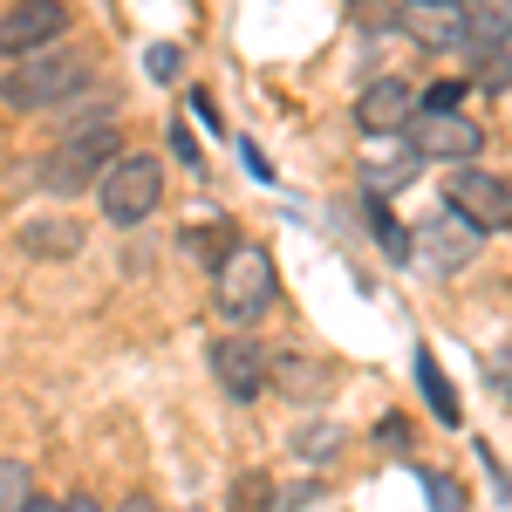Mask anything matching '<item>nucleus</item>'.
<instances>
[{"mask_svg":"<svg viewBox=\"0 0 512 512\" xmlns=\"http://www.w3.org/2000/svg\"><path fill=\"white\" fill-rule=\"evenodd\" d=\"M472 82H478V89H492V96H499V89H512V41H506V48H478Z\"/></svg>","mask_w":512,"mask_h":512,"instance_id":"obj_18","label":"nucleus"},{"mask_svg":"<svg viewBox=\"0 0 512 512\" xmlns=\"http://www.w3.org/2000/svg\"><path fill=\"white\" fill-rule=\"evenodd\" d=\"M396 28L417 41V48H437V55H465L472 48V21H465L458 0H403V21Z\"/></svg>","mask_w":512,"mask_h":512,"instance_id":"obj_9","label":"nucleus"},{"mask_svg":"<svg viewBox=\"0 0 512 512\" xmlns=\"http://www.w3.org/2000/svg\"><path fill=\"white\" fill-rule=\"evenodd\" d=\"M417 171H424V158L403 144V130H396V137H369V151H362V192L390 198V192H403Z\"/></svg>","mask_w":512,"mask_h":512,"instance_id":"obj_11","label":"nucleus"},{"mask_svg":"<svg viewBox=\"0 0 512 512\" xmlns=\"http://www.w3.org/2000/svg\"><path fill=\"white\" fill-rule=\"evenodd\" d=\"M410 117H417V96H410V82H396V76H376L355 96V123H362L369 137H396Z\"/></svg>","mask_w":512,"mask_h":512,"instance_id":"obj_12","label":"nucleus"},{"mask_svg":"<svg viewBox=\"0 0 512 512\" xmlns=\"http://www.w3.org/2000/svg\"><path fill=\"white\" fill-rule=\"evenodd\" d=\"M123 512H158V506H151V499H130V506H123Z\"/></svg>","mask_w":512,"mask_h":512,"instance_id":"obj_27","label":"nucleus"},{"mask_svg":"<svg viewBox=\"0 0 512 512\" xmlns=\"http://www.w3.org/2000/svg\"><path fill=\"white\" fill-rule=\"evenodd\" d=\"M376 444H390V451H403V444H410V431H403V424L390 417V424H376Z\"/></svg>","mask_w":512,"mask_h":512,"instance_id":"obj_24","label":"nucleus"},{"mask_svg":"<svg viewBox=\"0 0 512 512\" xmlns=\"http://www.w3.org/2000/svg\"><path fill=\"white\" fill-rule=\"evenodd\" d=\"M21 246H28L35 260H48V253L69 260V253L82 246V226H69V219H35V226H21Z\"/></svg>","mask_w":512,"mask_h":512,"instance_id":"obj_14","label":"nucleus"},{"mask_svg":"<svg viewBox=\"0 0 512 512\" xmlns=\"http://www.w3.org/2000/svg\"><path fill=\"white\" fill-rule=\"evenodd\" d=\"M274 294H280L274 253H267L260 239H233V246L219 253V267H212V308H219V321L253 328V321L274 308Z\"/></svg>","mask_w":512,"mask_h":512,"instance_id":"obj_1","label":"nucleus"},{"mask_svg":"<svg viewBox=\"0 0 512 512\" xmlns=\"http://www.w3.org/2000/svg\"><path fill=\"white\" fill-rule=\"evenodd\" d=\"M89 55L82 48H41V55H28V62H14L7 76H0V103L7 110H62V103H76V96H89Z\"/></svg>","mask_w":512,"mask_h":512,"instance_id":"obj_2","label":"nucleus"},{"mask_svg":"<svg viewBox=\"0 0 512 512\" xmlns=\"http://www.w3.org/2000/svg\"><path fill=\"white\" fill-rule=\"evenodd\" d=\"M117 123H89V130H69L62 144H55V158L41 164V185L55 198H76V192H96L103 185V171L117 164Z\"/></svg>","mask_w":512,"mask_h":512,"instance_id":"obj_3","label":"nucleus"},{"mask_svg":"<svg viewBox=\"0 0 512 512\" xmlns=\"http://www.w3.org/2000/svg\"><path fill=\"white\" fill-rule=\"evenodd\" d=\"M62 35H69V7H62V0H14V7L0 14V55H14V62L55 48Z\"/></svg>","mask_w":512,"mask_h":512,"instance_id":"obj_7","label":"nucleus"},{"mask_svg":"<svg viewBox=\"0 0 512 512\" xmlns=\"http://www.w3.org/2000/svg\"><path fill=\"white\" fill-rule=\"evenodd\" d=\"M424 492H431V512H465V492H458V478L424 472Z\"/></svg>","mask_w":512,"mask_h":512,"instance_id":"obj_21","label":"nucleus"},{"mask_svg":"<svg viewBox=\"0 0 512 512\" xmlns=\"http://www.w3.org/2000/svg\"><path fill=\"white\" fill-rule=\"evenodd\" d=\"M362 212H369V233H376V246L390 253V260H410V233L396 226V212L383 205L376 192H362Z\"/></svg>","mask_w":512,"mask_h":512,"instance_id":"obj_17","label":"nucleus"},{"mask_svg":"<svg viewBox=\"0 0 512 512\" xmlns=\"http://www.w3.org/2000/svg\"><path fill=\"white\" fill-rule=\"evenodd\" d=\"M158 198H164V158H151V151L117 158L103 171V185H96V205H103L110 226H144L158 212Z\"/></svg>","mask_w":512,"mask_h":512,"instance_id":"obj_4","label":"nucleus"},{"mask_svg":"<svg viewBox=\"0 0 512 512\" xmlns=\"http://www.w3.org/2000/svg\"><path fill=\"white\" fill-rule=\"evenodd\" d=\"M444 205H451L458 219H472L478 233H506V226H512V185L499 178V171H472V164H458L451 185H444Z\"/></svg>","mask_w":512,"mask_h":512,"instance_id":"obj_6","label":"nucleus"},{"mask_svg":"<svg viewBox=\"0 0 512 512\" xmlns=\"http://www.w3.org/2000/svg\"><path fill=\"white\" fill-rule=\"evenodd\" d=\"M417 390H424V403L437 410V424H458V390H451V376L437 369L431 349H417Z\"/></svg>","mask_w":512,"mask_h":512,"instance_id":"obj_15","label":"nucleus"},{"mask_svg":"<svg viewBox=\"0 0 512 512\" xmlns=\"http://www.w3.org/2000/svg\"><path fill=\"white\" fill-rule=\"evenodd\" d=\"M410 239H424V246H417V253H424V267L451 274V267H465V260L478 253V239H485V233H478L472 219H458V212L444 205V212H431V219H424Z\"/></svg>","mask_w":512,"mask_h":512,"instance_id":"obj_10","label":"nucleus"},{"mask_svg":"<svg viewBox=\"0 0 512 512\" xmlns=\"http://www.w3.org/2000/svg\"><path fill=\"white\" fill-rule=\"evenodd\" d=\"M212 376L233 403H260L267 396V376H274V355L260 349L253 335H219L212 342Z\"/></svg>","mask_w":512,"mask_h":512,"instance_id":"obj_8","label":"nucleus"},{"mask_svg":"<svg viewBox=\"0 0 512 512\" xmlns=\"http://www.w3.org/2000/svg\"><path fill=\"white\" fill-rule=\"evenodd\" d=\"M62 512H103V506H96L89 492H76V499H62Z\"/></svg>","mask_w":512,"mask_h":512,"instance_id":"obj_25","label":"nucleus"},{"mask_svg":"<svg viewBox=\"0 0 512 512\" xmlns=\"http://www.w3.org/2000/svg\"><path fill=\"white\" fill-rule=\"evenodd\" d=\"M485 376H492V383H499V396L512 403V349H492V355H485Z\"/></svg>","mask_w":512,"mask_h":512,"instance_id":"obj_22","label":"nucleus"},{"mask_svg":"<svg viewBox=\"0 0 512 512\" xmlns=\"http://www.w3.org/2000/svg\"><path fill=\"white\" fill-rule=\"evenodd\" d=\"M458 7H465V0H458Z\"/></svg>","mask_w":512,"mask_h":512,"instance_id":"obj_28","label":"nucleus"},{"mask_svg":"<svg viewBox=\"0 0 512 512\" xmlns=\"http://www.w3.org/2000/svg\"><path fill=\"white\" fill-rule=\"evenodd\" d=\"M294 451H301L308 465H328V458L342 451V431H335V424H308V431L294 437Z\"/></svg>","mask_w":512,"mask_h":512,"instance_id":"obj_20","label":"nucleus"},{"mask_svg":"<svg viewBox=\"0 0 512 512\" xmlns=\"http://www.w3.org/2000/svg\"><path fill=\"white\" fill-rule=\"evenodd\" d=\"M21 512H62V506H55V499H28Z\"/></svg>","mask_w":512,"mask_h":512,"instance_id":"obj_26","label":"nucleus"},{"mask_svg":"<svg viewBox=\"0 0 512 512\" xmlns=\"http://www.w3.org/2000/svg\"><path fill=\"white\" fill-rule=\"evenodd\" d=\"M35 499V485H28V465L21 458H0V512H21Z\"/></svg>","mask_w":512,"mask_h":512,"instance_id":"obj_19","label":"nucleus"},{"mask_svg":"<svg viewBox=\"0 0 512 512\" xmlns=\"http://www.w3.org/2000/svg\"><path fill=\"white\" fill-rule=\"evenodd\" d=\"M465 21H472V55L478 48H506L512 41V0H465Z\"/></svg>","mask_w":512,"mask_h":512,"instance_id":"obj_13","label":"nucleus"},{"mask_svg":"<svg viewBox=\"0 0 512 512\" xmlns=\"http://www.w3.org/2000/svg\"><path fill=\"white\" fill-rule=\"evenodd\" d=\"M151 76H158V82L178 76V48H151Z\"/></svg>","mask_w":512,"mask_h":512,"instance_id":"obj_23","label":"nucleus"},{"mask_svg":"<svg viewBox=\"0 0 512 512\" xmlns=\"http://www.w3.org/2000/svg\"><path fill=\"white\" fill-rule=\"evenodd\" d=\"M226 512H280V485H274V472H239V478H233V499H226Z\"/></svg>","mask_w":512,"mask_h":512,"instance_id":"obj_16","label":"nucleus"},{"mask_svg":"<svg viewBox=\"0 0 512 512\" xmlns=\"http://www.w3.org/2000/svg\"><path fill=\"white\" fill-rule=\"evenodd\" d=\"M403 144L424 164H472L485 130H478L465 110H444V103H417V117L403 123Z\"/></svg>","mask_w":512,"mask_h":512,"instance_id":"obj_5","label":"nucleus"}]
</instances>
